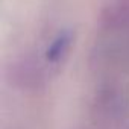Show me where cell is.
<instances>
[{
	"label": "cell",
	"mask_w": 129,
	"mask_h": 129,
	"mask_svg": "<svg viewBox=\"0 0 129 129\" xmlns=\"http://www.w3.org/2000/svg\"><path fill=\"white\" fill-rule=\"evenodd\" d=\"M91 67L102 75L129 70V0H108L91 50Z\"/></svg>",
	"instance_id": "1"
}]
</instances>
